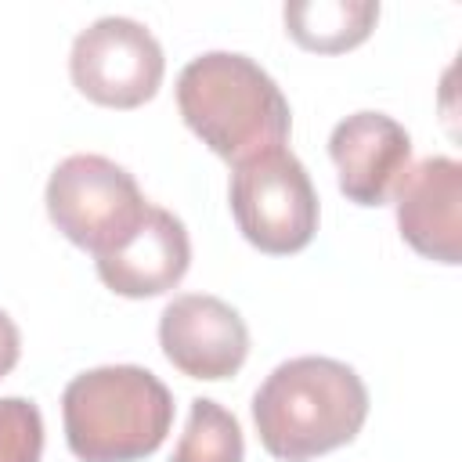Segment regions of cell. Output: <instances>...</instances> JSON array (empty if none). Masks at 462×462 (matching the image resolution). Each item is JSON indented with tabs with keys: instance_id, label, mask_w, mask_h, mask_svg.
I'll use <instances>...</instances> for the list:
<instances>
[{
	"instance_id": "cell-1",
	"label": "cell",
	"mask_w": 462,
	"mask_h": 462,
	"mask_svg": "<svg viewBox=\"0 0 462 462\" xmlns=\"http://www.w3.org/2000/svg\"><path fill=\"white\" fill-rule=\"evenodd\" d=\"M368 419L361 375L336 357H289L253 393V422L278 462H310L350 444Z\"/></svg>"
},
{
	"instance_id": "cell-2",
	"label": "cell",
	"mask_w": 462,
	"mask_h": 462,
	"mask_svg": "<svg viewBox=\"0 0 462 462\" xmlns=\"http://www.w3.org/2000/svg\"><path fill=\"white\" fill-rule=\"evenodd\" d=\"M177 108L188 130L220 159L245 162L285 148L292 116L282 87L245 54L206 51L177 76Z\"/></svg>"
},
{
	"instance_id": "cell-3",
	"label": "cell",
	"mask_w": 462,
	"mask_h": 462,
	"mask_svg": "<svg viewBox=\"0 0 462 462\" xmlns=\"http://www.w3.org/2000/svg\"><path fill=\"white\" fill-rule=\"evenodd\" d=\"M61 422L79 462H141L173 426V393L141 365H101L65 386Z\"/></svg>"
},
{
	"instance_id": "cell-4",
	"label": "cell",
	"mask_w": 462,
	"mask_h": 462,
	"mask_svg": "<svg viewBox=\"0 0 462 462\" xmlns=\"http://www.w3.org/2000/svg\"><path fill=\"white\" fill-rule=\"evenodd\" d=\"M43 202L51 224L94 256L126 242L148 213V199L141 195L134 173L94 152L61 159L47 180Z\"/></svg>"
},
{
	"instance_id": "cell-5",
	"label": "cell",
	"mask_w": 462,
	"mask_h": 462,
	"mask_svg": "<svg viewBox=\"0 0 462 462\" xmlns=\"http://www.w3.org/2000/svg\"><path fill=\"white\" fill-rule=\"evenodd\" d=\"M227 199L242 238L260 253H300L318 231V191L289 148H271L238 162Z\"/></svg>"
},
{
	"instance_id": "cell-6",
	"label": "cell",
	"mask_w": 462,
	"mask_h": 462,
	"mask_svg": "<svg viewBox=\"0 0 462 462\" xmlns=\"http://www.w3.org/2000/svg\"><path fill=\"white\" fill-rule=\"evenodd\" d=\"M162 72L166 58L159 40L134 18H97L72 40L69 76L94 105L137 108L159 94Z\"/></svg>"
},
{
	"instance_id": "cell-7",
	"label": "cell",
	"mask_w": 462,
	"mask_h": 462,
	"mask_svg": "<svg viewBox=\"0 0 462 462\" xmlns=\"http://www.w3.org/2000/svg\"><path fill=\"white\" fill-rule=\"evenodd\" d=\"M159 346L180 375L220 383L245 365L249 328L220 296L184 292L159 314Z\"/></svg>"
},
{
	"instance_id": "cell-8",
	"label": "cell",
	"mask_w": 462,
	"mask_h": 462,
	"mask_svg": "<svg viewBox=\"0 0 462 462\" xmlns=\"http://www.w3.org/2000/svg\"><path fill=\"white\" fill-rule=\"evenodd\" d=\"M328 155L350 202L383 206L411 166V137L386 112H354L332 126Z\"/></svg>"
},
{
	"instance_id": "cell-9",
	"label": "cell",
	"mask_w": 462,
	"mask_h": 462,
	"mask_svg": "<svg viewBox=\"0 0 462 462\" xmlns=\"http://www.w3.org/2000/svg\"><path fill=\"white\" fill-rule=\"evenodd\" d=\"M401 238L426 260L455 267L462 260V162L430 155L401 177L393 191Z\"/></svg>"
},
{
	"instance_id": "cell-10",
	"label": "cell",
	"mask_w": 462,
	"mask_h": 462,
	"mask_svg": "<svg viewBox=\"0 0 462 462\" xmlns=\"http://www.w3.org/2000/svg\"><path fill=\"white\" fill-rule=\"evenodd\" d=\"M94 263H97V278L116 296L148 300L180 285V278L191 267V242L180 217H173L162 206H148L137 231L126 242H119L112 253L94 256Z\"/></svg>"
},
{
	"instance_id": "cell-11",
	"label": "cell",
	"mask_w": 462,
	"mask_h": 462,
	"mask_svg": "<svg viewBox=\"0 0 462 462\" xmlns=\"http://www.w3.org/2000/svg\"><path fill=\"white\" fill-rule=\"evenodd\" d=\"M285 32L314 54H343L365 43L379 22L375 0H292L285 4Z\"/></svg>"
},
{
	"instance_id": "cell-12",
	"label": "cell",
	"mask_w": 462,
	"mask_h": 462,
	"mask_svg": "<svg viewBox=\"0 0 462 462\" xmlns=\"http://www.w3.org/2000/svg\"><path fill=\"white\" fill-rule=\"evenodd\" d=\"M170 462H245V440L238 419L224 404L209 397H195Z\"/></svg>"
},
{
	"instance_id": "cell-13",
	"label": "cell",
	"mask_w": 462,
	"mask_h": 462,
	"mask_svg": "<svg viewBox=\"0 0 462 462\" xmlns=\"http://www.w3.org/2000/svg\"><path fill=\"white\" fill-rule=\"evenodd\" d=\"M43 415L25 397H0V462H40Z\"/></svg>"
},
{
	"instance_id": "cell-14",
	"label": "cell",
	"mask_w": 462,
	"mask_h": 462,
	"mask_svg": "<svg viewBox=\"0 0 462 462\" xmlns=\"http://www.w3.org/2000/svg\"><path fill=\"white\" fill-rule=\"evenodd\" d=\"M18 354H22L18 325L7 318V310H0V379L18 365Z\"/></svg>"
}]
</instances>
